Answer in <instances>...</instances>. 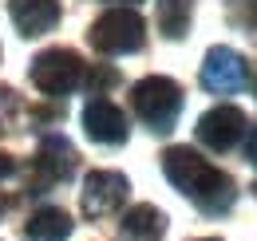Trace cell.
I'll return each instance as SVG.
<instances>
[{
    "label": "cell",
    "mask_w": 257,
    "mask_h": 241,
    "mask_svg": "<svg viewBox=\"0 0 257 241\" xmlns=\"http://www.w3.org/2000/svg\"><path fill=\"white\" fill-rule=\"evenodd\" d=\"M8 16L20 36H44L60 24V4L56 0H8Z\"/></svg>",
    "instance_id": "obj_10"
},
{
    "label": "cell",
    "mask_w": 257,
    "mask_h": 241,
    "mask_svg": "<svg viewBox=\"0 0 257 241\" xmlns=\"http://www.w3.org/2000/svg\"><path fill=\"white\" fill-rule=\"evenodd\" d=\"M8 206H12V202H8V198H4V194H0V217H4V213H8Z\"/></svg>",
    "instance_id": "obj_18"
},
{
    "label": "cell",
    "mask_w": 257,
    "mask_h": 241,
    "mask_svg": "<svg viewBox=\"0 0 257 241\" xmlns=\"http://www.w3.org/2000/svg\"><path fill=\"white\" fill-rule=\"evenodd\" d=\"M131 186L119 170H91L83 178V213L87 217H111L127 202Z\"/></svg>",
    "instance_id": "obj_6"
},
{
    "label": "cell",
    "mask_w": 257,
    "mask_h": 241,
    "mask_svg": "<svg viewBox=\"0 0 257 241\" xmlns=\"http://www.w3.org/2000/svg\"><path fill=\"white\" fill-rule=\"evenodd\" d=\"M115 4H135V0H115Z\"/></svg>",
    "instance_id": "obj_20"
},
{
    "label": "cell",
    "mask_w": 257,
    "mask_h": 241,
    "mask_svg": "<svg viewBox=\"0 0 257 241\" xmlns=\"http://www.w3.org/2000/svg\"><path fill=\"white\" fill-rule=\"evenodd\" d=\"M119 237L123 241H162L166 237V213L159 206H131L119 221Z\"/></svg>",
    "instance_id": "obj_11"
},
{
    "label": "cell",
    "mask_w": 257,
    "mask_h": 241,
    "mask_svg": "<svg viewBox=\"0 0 257 241\" xmlns=\"http://www.w3.org/2000/svg\"><path fill=\"white\" fill-rule=\"evenodd\" d=\"M87 40H91V48L103 52V56H131V52L143 48L147 24H143V16L131 12V8H111V12H103L95 24H91Z\"/></svg>",
    "instance_id": "obj_3"
},
{
    "label": "cell",
    "mask_w": 257,
    "mask_h": 241,
    "mask_svg": "<svg viewBox=\"0 0 257 241\" xmlns=\"http://www.w3.org/2000/svg\"><path fill=\"white\" fill-rule=\"evenodd\" d=\"M131 107L155 135H166L182 111V87L166 75H147L131 87Z\"/></svg>",
    "instance_id": "obj_2"
},
{
    "label": "cell",
    "mask_w": 257,
    "mask_h": 241,
    "mask_svg": "<svg viewBox=\"0 0 257 241\" xmlns=\"http://www.w3.org/2000/svg\"><path fill=\"white\" fill-rule=\"evenodd\" d=\"M194 0H159V28L166 40H182L190 28Z\"/></svg>",
    "instance_id": "obj_13"
},
{
    "label": "cell",
    "mask_w": 257,
    "mask_h": 241,
    "mask_svg": "<svg viewBox=\"0 0 257 241\" xmlns=\"http://www.w3.org/2000/svg\"><path fill=\"white\" fill-rule=\"evenodd\" d=\"M75 229V221L67 217L64 210L48 206V210H36L28 221H24V237L28 241H67Z\"/></svg>",
    "instance_id": "obj_12"
},
{
    "label": "cell",
    "mask_w": 257,
    "mask_h": 241,
    "mask_svg": "<svg viewBox=\"0 0 257 241\" xmlns=\"http://www.w3.org/2000/svg\"><path fill=\"white\" fill-rule=\"evenodd\" d=\"M83 75H87V63L79 60L71 48H48V52H40L32 60V83L44 95H52V99L71 95L83 83Z\"/></svg>",
    "instance_id": "obj_4"
},
{
    "label": "cell",
    "mask_w": 257,
    "mask_h": 241,
    "mask_svg": "<svg viewBox=\"0 0 257 241\" xmlns=\"http://www.w3.org/2000/svg\"><path fill=\"white\" fill-rule=\"evenodd\" d=\"M16 115H20V99H16V91L0 87V131H16Z\"/></svg>",
    "instance_id": "obj_14"
},
{
    "label": "cell",
    "mask_w": 257,
    "mask_h": 241,
    "mask_svg": "<svg viewBox=\"0 0 257 241\" xmlns=\"http://www.w3.org/2000/svg\"><path fill=\"white\" fill-rule=\"evenodd\" d=\"M245 154H249V162L257 166V127L249 131V147H245Z\"/></svg>",
    "instance_id": "obj_17"
},
{
    "label": "cell",
    "mask_w": 257,
    "mask_h": 241,
    "mask_svg": "<svg viewBox=\"0 0 257 241\" xmlns=\"http://www.w3.org/2000/svg\"><path fill=\"white\" fill-rule=\"evenodd\" d=\"M198 241H222V237H198Z\"/></svg>",
    "instance_id": "obj_19"
},
{
    "label": "cell",
    "mask_w": 257,
    "mask_h": 241,
    "mask_svg": "<svg viewBox=\"0 0 257 241\" xmlns=\"http://www.w3.org/2000/svg\"><path fill=\"white\" fill-rule=\"evenodd\" d=\"M253 198H257V182H253Z\"/></svg>",
    "instance_id": "obj_21"
},
{
    "label": "cell",
    "mask_w": 257,
    "mask_h": 241,
    "mask_svg": "<svg viewBox=\"0 0 257 241\" xmlns=\"http://www.w3.org/2000/svg\"><path fill=\"white\" fill-rule=\"evenodd\" d=\"M75 174V147L64 135H48L36 151V190L40 186H56Z\"/></svg>",
    "instance_id": "obj_8"
},
{
    "label": "cell",
    "mask_w": 257,
    "mask_h": 241,
    "mask_svg": "<svg viewBox=\"0 0 257 241\" xmlns=\"http://www.w3.org/2000/svg\"><path fill=\"white\" fill-rule=\"evenodd\" d=\"M245 135V115L237 107H214L198 119V143L210 151H229Z\"/></svg>",
    "instance_id": "obj_9"
},
{
    "label": "cell",
    "mask_w": 257,
    "mask_h": 241,
    "mask_svg": "<svg viewBox=\"0 0 257 241\" xmlns=\"http://www.w3.org/2000/svg\"><path fill=\"white\" fill-rule=\"evenodd\" d=\"M83 131H87V139H95L103 147H123L127 135H131L127 115H123L111 99H91V103L83 107Z\"/></svg>",
    "instance_id": "obj_7"
},
{
    "label": "cell",
    "mask_w": 257,
    "mask_h": 241,
    "mask_svg": "<svg viewBox=\"0 0 257 241\" xmlns=\"http://www.w3.org/2000/svg\"><path fill=\"white\" fill-rule=\"evenodd\" d=\"M12 174H16V162H12L8 154L0 151V182H4V178H12Z\"/></svg>",
    "instance_id": "obj_16"
},
{
    "label": "cell",
    "mask_w": 257,
    "mask_h": 241,
    "mask_svg": "<svg viewBox=\"0 0 257 241\" xmlns=\"http://www.w3.org/2000/svg\"><path fill=\"white\" fill-rule=\"evenodd\" d=\"M115 83H119V71H115V67H95L87 87H91V95H99L103 87H115Z\"/></svg>",
    "instance_id": "obj_15"
},
{
    "label": "cell",
    "mask_w": 257,
    "mask_h": 241,
    "mask_svg": "<svg viewBox=\"0 0 257 241\" xmlns=\"http://www.w3.org/2000/svg\"><path fill=\"white\" fill-rule=\"evenodd\" d=\"M162 174L174 182V190H182L202 213H229V206L237 202V186L233 178L210 166L206 158L190 147H170L162 151Z\"/></svg>",
    "instance_id": "obj_1"
},
{
    "label": "cell",
    "mask_w": 257,
    "mask_h": 241,
    "mask_svg": "<svg viewBox=\"0 0 257 241\" xmlns=\"http://www.w3.org/2000/svg\"><path fill=\"white\" fill-rule=\"evenodd\" d=\"M249 83V67L233 48H210L202 63V87L214 95H233Z\"/></svg>",
    "instance_id": "obj_5"
}]
</instances>
